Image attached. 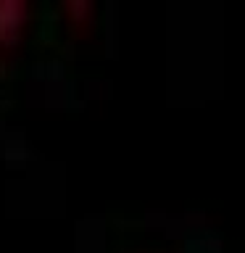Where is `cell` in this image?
I'll return each mask as SVG.
<instances>
[{"mask_svg": "<svg viewBox=\"0 0 245 253\" xmlns=\"http://www.w3.org/2000/svg\"><path fill=\"white\" fill-rule=\"evenodd\" d=\"M29 5L24 0H0V47H11L21 40Z\"/></svg>", "mask_w": 245, "mask_h": 253, "instance_id": "1", "label": "cell"}]
</instances>
